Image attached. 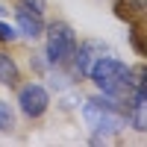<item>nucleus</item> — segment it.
Masks as SVG:
<instances>
[{"instance_id": "11", "label": "nucleus", "mask_w": 147, "mask_h": 147, "mask_svg": "<svg viewBox=\"0 0 147 147\" xmlns=\"http://www.w3.org/2000/svg\"><path fill=\"white\" fill-rule=\"evenodd\" d=\"M15 6H21V9H30V12H35V15H44L47 0H15Z\"/></svg>"}, {"instance_id": "2", "label": "nucleus", "mask_w": 147, "mask_h": 147, "mask_svg": "<svg viewBox=\"0 0 147 147\" xmlns=\"http://www.w3.org/2000/svg\"><path fill=\"white\" fill-rule=\"evenodd\" d=\"M44 59L47 68H65L77 50V30L68 21H50L44 24Z\"/></svg>"}, {"instance_id": "9", "label": "nucleus", "mask_w": 147, "mask_h": 147, "mask_svg": "<svg viewBox=\"0 0 147 147\" xmlns=\"http://www.w3.org/2000/svg\"><path fill=\"white\" fill-rule=\"evenodd\" d=\"M141 21H132L129 24V44H132V50H136V56H144V41H141V27H138Z\"/></svg>"}, {"instance_id": "10", "label": "nucleus", "mask_w": 147, "mask_h": 147, "mask_svg": "<svg viewBox=\"0 0 147 147\" xmlns=\"http://www.w3.org/2000/svg\"><path fill=\"white\" fill-rule=\"evenodd\" d=\"M21 35L15 30V24H6V21H0V44H12V41H18Z\"/></svg>"}, {"instance_id": "1", "label": "nucleus", "mask_w": 147, "mask_h": 147, "mask_svg": "<svg viewBox=\"0 0 147 147\" xmlns=\"http://www.w3.org/2000/svg\"><path fill=\"white\" fill-rule=\"evenodd\" d=\"M82 121L91 129V144H106L112 136L127 129V112L115 97L97 94L82 100Z\"/></svg>"}, {"instance_id": "12", "label": "nucleus", "mask_w": 147, "mask_h": 147, "mask_svg": "<svg viewBox=\"0 0 147 147\" xmlns=\"http://www.w3.org/2000/svg\"><path fill=\"white\" fill-rule=\"evenodd\" d=\"M6 12H9V9H6V6H0V15H6Z\"/></svg>"}, {"instance_id": "7", "label": "nucleus", "mask_w": 147, "mask_h": 147, "mask_svg": "<svg viewBox=\"0 0 147 147\" xmlns=\"http://www.w3.org/2000/svg\"><path fill=\"white\" fill-rule=\"evenodd\" d=\"M144 6H147V0H115V15L121 21H141L144 18Z\"/></svg>"}, {"instance_id": "5", "label": "nucleus", "mask_w": 147, "mask_h": 147, "mask_svg": "<svg viewBox=\"0 0 147 147\" xmlns=\"http://www.w3.org/2000/svg\"><path fill=\"white\" fill-rule=\"evenodd\" d=\"M15 30H18V35H24V38L38 41L41 32H44V15H35L30 9L15 6Z\"/></svg>"}, {"instance_id": "6", "label": "nucleus", "mask_w": 147, "mask_h": 147, "mask_svg": "<svg viewBox=\"0 0 147 147\" xmlns=\"http://www.w3.org/2000/svg\"><path fill=\"white\" fill-rule=\"evenodd\" d=\"M18 82H21V68L15 62V56H9L6 50H0V85L15 88Z\"/></svg>"}, {"instance_id": "3", "label": "nucleus", "mask_w": 147, "mask_h": 147, "mask_svg": "<svg viewBox=\"0 0 147 147\" xmlns=\"http://www.w3.org/2000/svg\"><path fill=\"white\" fill-rule=\"evenodd\" d=\"M18 112L30 121H38L47 115V109H50V91L44 88L41 82H18Z\"/></svg>"}, {"instance_id": "4", "label": "nucleus", "mask_w": 147, "mask_h": 147, "mask_svg": "<svg viewBox=\"0 0 147 147\" xmlns=\"http://www.w3.org/2000/svg\"><path fill=\"white\" fill-rule=\"evenodd\" d=\"M106 53H112V47H109L106 41H100V38L77 41V50H74L71 62H68L71 71H74V77H77V80H85V77H88V71H91V65H94L100 56H106Z\"/></svg>"}, {"instance_id": "8", "label": "nucleus", "mask_w": 147, "mask_h": 147, "mask_svg": "<svg viewBox=\"0 0 147 147\" xmlns=\"http://www.w3.org/2000/svg\"><path fill=\"white\" fill-rule=\"evenodd\" d=\"M18 129V121H15V109H12L6 100H0V136H9V132Z\"/></svg>"}]
</instances>
